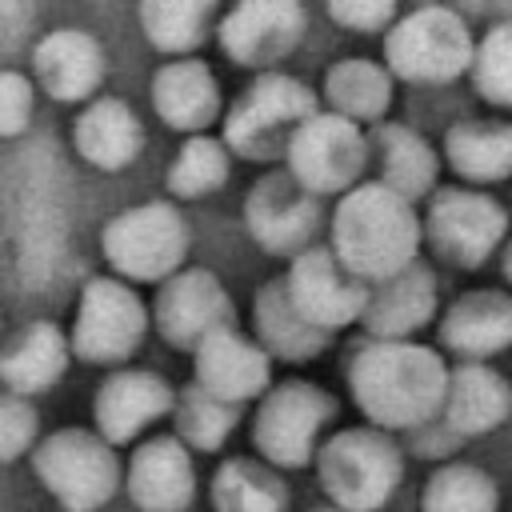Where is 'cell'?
I'll use <instances>...</instances> for the list:
<instances>
[{
	"mask_svg": "<svg viewBox=\"0 0 512 512\" xmlns=\"http://www.w3.org/2000/svg\"><path fill=\"white\" fill-rule=\"evenodd\" d=\"M124 492L140 512H188L196 500L192 452L172 432L140 440L124 468Z\"/></svg>",
	"mask_w": 512,
	"mask_h": 512,
	"instance_id": "obj_19",
	"label": "cell"
},
{
	"mask_svg": "<svg viewBox=\"0 0 512 512\" xmlns=\"http://www.w3.org/2000/svg\"><path fill=\"white\" fill-rule=\"evenodd\" d=\"M252 336L272 360H284V364H308L332 344V332L316 328L292 304L284 276H272L256 288V296H252Z\"/></svg>",
	"mask_w": 512,
	"mask_h": 512,
	"instance_id": "obj_25",
	"label": "cell"
},
{
	"mask_svg": "<svg viewBox=\"0 0 512 512\" xmlns=\"http://www.w3.org/2000/svg\"><path fill=\"white\" fill-rule=\"evenodd\" d=\"M152 328L144 296L120 280V276H92L80 296H76V316H72V360L100 364V368H120L128 364L144 336Z\"/></svg>",
	"mask_w": 512,
	"mask_h": 512,
	"instance_id": "obj_9",
	"label": "cell"
},
{
	"mask_svg": "<svg viewBox=\"0 0 512 512\" xmlns=\"http://www.w3.org/2000/svg\"><path fill=\"white\" fill-rule=\"evenodd\" d=\"M72 148L96 172H124L144 152V124L120 96H92L72 120Z\"/></svg>",
	"mask_w": 512,
	"mask_h": 512,
	"instance_id": "obj_22",
	"label": "cell"
},
{
	"mask_svg": "<svg viewBox=\"0 0 512 512\" xmlns=\"http://www.w3.org/2000/svg\"><path fill=\"white\" fill-rule=\"evenodd\" d=\"M316 484L340 512H380L404 480V448L392 432L356 424L340 428L316 448Z\"/></svg>",
	"mask_w": 512,
	"mask_h": 512,
	"instance_id": "obj_3",
	"label": "cell"
},
{
	"mask_svg": "<svg viewBox=\"0 0 512 512\" xmlns=\"http://www.w3.org/2000/svg\"><path fill=\"white\" fill-rule=\"evenodd\" d=\"M368 160L372 148L364 128L328 108L312 112L284 148V172L316 200L344 196L348 188H356L368 172Z\"/></svg>",
	"mask_w": 512,
	"mask_h": 512,
	"instance_id": "obj_10",
	"label": "cell"
},
{
	"mask_svg": "<svg viewBox=\"0 0 512 512\" xmlns=\"http://www.w3.org/2000/svg\"><path fill=\"white\" fill-rule=\"evenodd\" d=\"M240 416L244 408L240 404H228L212 392H204L200 384H184L176 392V404H172V436L188 448V452H220L232 432L240 428Z\"/></svg>",
	"mask_w": 512,
	"mask_h": 512,
	"instance_id": "obj_32",
	"label": "cell"
},
{
	"mask_svg": "<svg viewBox=\"0 0 512 512\" xmlns=\"http://www.w3.org/2000/svg\"><path fill=\"white\" fill-rule=\"evenodd\" d=\"M176 388L152 368H116L92 392V428L112 444H136L152 424L172 416Z\"/></svg>",
	"mask_w": 512,
	"mask_h": 512,
	"instance_id": "obj_16",
	"label": "cell"
},
{
	"mask_svg": "<svg viewBox=\"0 0 512 512\" xmlns=\"http://www.w3.org/2000/svg\"><path fill=\"white\" fill-rule=\"evenodd\" d=\"M372 156H376V180L392 192H400L404 200H424L436 192V176H440V156L436 148L412 132L408 124H376L372 140H368Z\"/></svg>",
	"mask_w": 512,
	"mask_h": 512,
	"instance_id": "obj_27",
	"label": "cell"
},
{
	"mask_svg": "<svg viewBox=\"0 0 512 512\" xmlns=\"http://www.w3.org/2000/svg\"><path fill=\"white\" fill-rule=\"evenodd\" d=\"M320 100L352 124H380L392 108V72L368 56H344L324 72Z\"/></svg>",
	"mask_w": 512,
	"mask_h": 512,
	"instance_id": "obj_29",
	"label": "cell"
},
{
	"mask_svg": "<svg viewBox=\"0 0 512 512\" xmlns=\"http://www.w3.org/2000/svg\"><path fill=\"white\" fill-rule=\"evenodd\" d=\"M352 404L372 428L416 432L440 416L448 364L436 348L416 340H376L368 336L344 368Z\"/></svg>",
	"mask_w": 512,
	"mask_h": 512,
	"instance_id": "obj_1",
	"label": "cell"
},
{
	"mask_svg": "<svg viewBox=\"0 0 512 512\" xmlns=\"http://www.w3.org/2000/svg\"><path fill=\"white\" fill-rule=\"evenodd\" d=\"M284 284H288V296L292 304L324 332H340L348 324H356L364 316V304H368V284L360 276H352L336 252L328 244H308L304 252H296L288 260V272H284Z\"/></svg>",
	"mask_w": 512,
	"mask_h": 512,
	"instance_id": "obj_15",
	"label": "cell"
},
{
	"mask_svg": "<svg viewBox=\"0 0 512 512\" xmlns=\"http://www.w3.org/2000/svg\"><path fill=\"white\" fill-rule=\"evenodd\" d=\"M496 508H500L496 480L464 460L440 464L420 488V512H496Z\"/></svg>",
	"mask_w": 512,
	"mask_h": 512,
	"instance_id": "obj_34",
	"label": "cell"
},
{
	"mask_svg": "<svg viewBox=\"0 0 512 512\" xmlns=\"http://www.w3.org/2000/svg\"><path fill=\"white\" fill-rule=\"evenodd\" d=\"M36 84L20 68H0V140L20 136L36 116Z\"/></svg>",
	"mask_w": 512,
	"mask_h": 512,
	"instance_id": "obj_37",
	"label": "cell"
},
{
	"mask_svg": "<svg viewBox=\"0 0 512 512\" xmlns=\"http://www.w3.org/2000/svg\"><path fill=\"white\" fill-rule=\"evenodd\" d=\"M448 168L468 184H496L512 176V124L460 120L444 136Z\"/></svg>",
	"mask_w": 512,
	"mask_h": 512,
	"instance_id": "obj_30",
	"label": "cell"
},
{
	"mask_svg": "<svg viewBox=\"0 0 512 512\" xmlns=\"http://www.w3.org/2000/svg\"><path fill=\"white\" fill-rule=\"evenodd\" d=\"M232 312L236 304L224 280L212 268H196V264H184L180 272L160 280L148 304L156 336L176 352H192L204 336H212L216 328H228Z\"/></svg>",
	"mask_w": 512,
	"mask_h": 512,
	"instance_id": "obj_13",
	"label": "cell"
},
{
	"mask_svg": "<svg viewBox=\"0 0 512 512\" xmlns=\"http://www.w3.org/2000/svg\"><path fill=\"white\" fill-rule=\"evenodd\" d=\"M440 344L464 360H488L512 348V296L496 288L456 296L440 316Z\"/></svg>",
	"mask_w": 512,
	"mask_h": 512,
	"instance_id": "obj_26",
	"label": "cell"
},
{
	"mask_svg": "<svg viewBox=\"0 0 512 512\" xmlns=\"http://www.w3.org/2000/svg\"><path fill=\"white\" fill-rule=\"evenodd\" d=\"M504 280L512 284V244H508V252H504Z\"/></svg>",
	"mask_w": 512,
	"mask_h": 512,
	"instance_id": "obj_39",
	"label": "cell"
},
{
	"mask_svg": "<svg viewBox=\"0 0 512 512\" xmlns=\"http://www.w3.org/2000/svg\"><path fill=\"white\" fill-rule=\"evenodd\" d=\"M32 84L56 104H88L108 76L104 44L88 28H52L32 44Z\"/></svg>",
	"mask_w": 512,
	"mask_h": 512,
	"instance_id": "obj_17",
	"label": "cell"
},
{
	"mask_svg": "<svg viewBox=\"0 0 512 512\" xmlns=\"http://www.w3.org/2000/svg\"><path fill=\"white\" fill-rule=\"evenodd\" d=\"M40 440V412L32 400L0 388V464L24 460Z\"/></svg>",
	"mask_w": 512,
	"mask_h": 512,
	"instance_id": "obj_36",
	"label": "cell"
},
{
	"mask_svg": "<svg viewBox=\"0 0 512 512\" xmlns=\"http://www.w3.org/2000/svg\"><path fill=\"white\" fill-rule=\"evenodd\" d=\"M476 40L460 12L444 4L412 8L384 28V68L408 84H448L472 68Z\"/></svg>",
	"mask_w": 512,
	"mask_h": 512,
	"instance_id": "obj_8",
	"label": "cell"
},
{
	"mask_svg": "<svg viewBox=\"0 0 512 512\" xmlns=\"http://www.w3.org/2000/svg\"><path fill=\"white\" fill-rule=\"evenodd\" d=\"M328 16L348 32H384L396 20V0H328Z\"/></svg>",
	"mask_w": 512,
	"mask_h": 512,
	"instance_id": "obj_38",
	"label": "cell"
},
{
	"mask_svg": "<svg viewBox=\"0 0 512 512\" xmlns=\"http://www.w3.org/2000/svg\"><path fill=\"white\" fill-rule=\"evenodd\" d=\"M420 240L424 224L416 216V204L384 188L380 180H360L356 188L336 196L328 220V248L364 284L388 280L400 268L416 264Z\"/></svg>",
	"mask_w": 512,
	"mask_h": 512,
	"instance_id": "obj_2",
	"label": "cell"
},
{
	"mask_svg": "<svg viewBox=\"0 0 512 512\" xmlns=\"http://www.w3.org/2000/svg\"><path fill=\"white\" fill-rule=\"evenodd\" d=\"M212 512H288L292 488L260 456H224L208 480Z\"/></svg>",
	"mask_w": 512,
	"mask_h": 512,
	"instance_id": "obj_28",
	"label": "cell"
},
{
	"mask_svg": "<svg viewBox=\"0 0 512 512\" xmlns=\"http://www.w3.org/2000/svg\"><path fill=\"white\" fill-rule=\"evenodd\" d=\"M508 416H512V384L500 372H492L480 360H464L460 368H448V388L436 420L456 440L484 436L500 428Z\"/></svg>",
	"mask_w": 512,
	"mask_h": 512,
	"instance_id": "obj_24",
	"label": "cell"
},
{
	"mask_svg": "<svg viewBox=\"0 0 512 512\" xmlns=\"http://www.w3.org/2000/svg\"><path fill=\"white\" fill-rule=\"evenodd\" d=\"M468 72L476 80V92L488 104L512 108V20L496 24L492 32H484V40L472 52V68Z\"/></svg>",
	"mask_w": 512,
	"mask_h": 512,
	"instance_id": "obj_35",
	"label": "cell"
},
{
	"mask_svg": "<svg viewBox=\"0 0 512 512\" xmlns=\"http://www.w3.org/2000/svg\"><path fill=\"white\" fill-rule=\"evenodd\" d=\"M148 100H152V112L160 116V124L180 136L208 132L224 116L220 80L200 56L164 60L148 80Z\"/></svg>",
	"mask_w": 512,
	"mask_h": 512,
	"instance_id": "obj_20",
	"label": "cell"
},
{
	"mask_svg": "<svg viewBox=\"0 0 512 512\" xmlns=\"http://www.w3.org/2000/svg\"><path fill=\"white\" fill-rule=\"evenodd\" d=\"M192 384L244 408L272 388V356L256 344V336L232 324L216 328L192 348Z\"/></svg>",
	"mask_w": 512,
	"mask_h": 512,
	"instance_id": "obj_18",
	"label": "cell"
},
{
	"mask_svg": "<svg viewBox=\"0 0 512 512\" xmlns=\"http://www.w3.org/2000/svg\"><path fill=\"white\" fill-rule=\"evenodd\" d=\"M308 16L300 0H236L216 20V44L228 64L272 72L304 40Z\"/></svg>",
	"mask_w": 512,
	"mask_h": 512,
	"instance_id": "obj_12",
	"label": "cell"
},
{
	"mask_svg": "<svg viewBox=\"0 0 512 512\" xmlns=\"http://www.w3.org/2000/svg\"><path fill=\"white\" fill-rule=\"evenodd\" d=\"M28 456L36 480L64 512H100L124 488V464L96 428H56Z\"/></svg>",
	"mask_w": 512,
	"mask_h": 512,
	"instance_id": "obj_6",
	"label": "cell"
},
{
	"mask_svg": "<svg viewBox=\"0 0 512 512\" xmlns=\"http://www.w3.org/2000/svg\"><path fill=\"white\" fill-rule=\"evenodd\" d=\"M436 316V276L420 260L388 280L368 284V304L360 324L376 340H412Z\"/></svg>",
	"mask_w": 512,
	"mask_h": 512,
	"instance_id": "obj_23",
	"label": "cell"
},
{
	"mask_svg": "<svg viewBox=\"0 0 512 512\" xmlns=\"http://www.w3.org/2000/svg\"><path fill=\"white\" fill-rule=\"evenodd\" d=\"M244 232L268 256H296L320 228V200L304 192L288 172H264L244 192Z\"/></svg>",
	"mask_w": 512,
	"mask_h": 512,
	"instance_id": "obj_14",
	"label": "cell"
},
{
	"mask_svg": "<svg viewBox=\"0 0 512 512\" xmlns=\"http://www.w3.org/2000/svg\"><path fill=\"white\" fill-rule=\"evenodd\" d=\"M192 248L188 220L176 200H144L116 212L100 228V256L128 284H160L184 268Z\"/></svg>",
	"mask_w": 512,
	"mask_h": 512,
	"instance_id": "obj_5",
	"label": "cell"
},
{
	"mask_svg": "<svg viewBox=\"0 0 512 512\" xmlns=\"http://www.w3.org/2000/svg\"><path fill=\"white\" fill-rule=\"evenodd\" d=\"M220 0H140V32L160 56H192L216 32Z\"/></svg>",
	"mask_w": 512,
	"mask_h": 512,
	"instance_id": "obj_31",
	"label": "cell"
},
{
	"mask_svg": "<svg viewBox=\"0 0 512 512\" xmlns=\"http://www.w3.org/2000/svg\"><path fill=\"white\" fill-rule=\"evenodd\" d=\"M312 112H320V96L300 76H288L280 68L256 72V80L224 108L220 140L240 160L272 164V160H284L292 132Z\"/></svg>",
	"mask_w": 512,
	"mask_h": 512,
	"instance_id": "obj_4",
	"label": "cell"
},
{
	"mask_svg": "<svg viewBox=\"0 0 512 512\" xmlns=\"http://www.w3.org/2000/svg\"><path fill=\"white\" fill-rule=\"evenodd\" d=\"M72 364V344L56 320H28L0 340V388L24 400L52 392Z\"/></svg>",
	"mask_w": 512,
	"mask_h": 512,
	"instance_id": "obj_21",
	"label": "cell"
},
{
	"mask_svg": "<svg viewBox=\"0 0 512 512\" xmlns=\"http://www.w3.org/2000/svg\"><path fill=\"white\" fill-rule=\"evenodd\" d=\"M232 152L220 136L212 132H196V136H184L172 164H168V176H164V188L172 192V200H204L212 196L216 188L228 184L232 176Z\"/></svg>",
	"mask_w": 512,
	"mask_h": 512,
	"instance_id": "obj_33",
	"label": "cell"
},
{
	"mask_svg": "<svg viewBox=\"0 0 512 512\" xmlns=\"http://www.w3.org/2000/svg\"><path fill=\"white\" fill-rule=\"evenodd\" d=\"M0 328H4V308H0Z\"/></svg>",
	"mask_w": 512,
	"mask_h": 512,
	"instance_id": "obj_41",
	"label": "cell"
},
{
	"mask_svg": "<svg viewBox=\"0 0 512 512\" xmlns=\"http://www.w3.org/2000/svg\"><path fill=\"white\" fill-rule=\"evenodd\" d=\"M336 416V396L312 380H272V388L256 400L252 416V448L280 472H300L316 460L320 432Z\"/></svg>",
	"mask_w": 512,
	"mask_h": 512,
	"instance_id": "obj_7",
	"label": "cell"
},
{
	"mask_svg": "<svg viewBox=\"0 0 512 512\" xmlns=\"http://www.w3.org/2000/svg\"><path fill=\"white\" fill-rule=\"evenodd\" d=\"M424 240L456 268H480L508 232V212L476 188H436L424 212Z\"/></svg>",
	"mask_w": 512,
	"mask_h": 512,
	"instance_id": "obj_11",
	"label": "cell"
},
{
	"mask_svg": "<svg viewBox=\"0 0 512 512\" xmlns=\"http://www.w3.org/2000/svg\"><path fill=\"white\" fill-rule=\"evenodd\" d=\"M304 512H340V508H332V504H316V508H304Z\"/></svg>",
	"mask_w": 512,
	"mask_h": 512,
	"instance_id": "obj_40",
	"label": "cell"
}]
</instances>
